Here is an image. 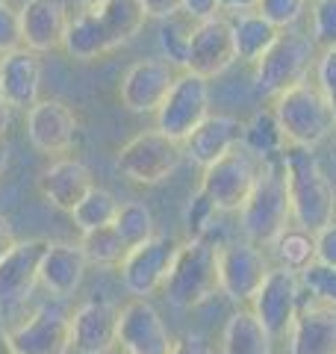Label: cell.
Returning <instances> with one entry per match:
<instances>
[{
  "mask_svg": "<svg viewBox=\"0 0 336 354\" xmlns=\"http://www.w3.org/2000/svg\"><path fill=\"white\" fill-rule=\"evenodd\" d=\"M310 0H260L256 12L265 21H272L277 30H292L301 18L307 15Z\"/></svg>",
  "mask_w": 336,
  "mask_h": 354,
  "instance_id": "obj_36",
  "label": "cell"
},
{
  "mask_svg": "<svg viewBox=\"0 0 336 354\" xmlns=\"http://www.w3.org/2000/svg\"><path fill=\"white\" fill-rule=\"evenodd\" d=\"M0 92L12 109H30L41 95V59L36 50L15 48L0 53Z\"/></svg>",
  "mask_w": 336,
  "mask_h": 354,
  "instance_id": "obj_21",
  "label": "cell"
},
{
  "mask_svg": "<svg viewBox=\"0 0 336 354\" xmlns=\"http://www.w3.org/2000/svg\"><path fill=\"white\" fill-rule=\"evenodd\" d=\"M180 9L186 15H192L195 21H207L212 15H218V0H180Z\"/></svg>",
  "mask_w": 336,
  "mask_h": 354,
  "instance_id": "obj_42",
  "label": "cell"
},
{
  "mask_svg": "<svg viewBox=\"0 0 336 354\" xmlns=\"http://www.w3.org/2000/svg\"><path fill=\"white\" fill-rule=\"evenodd\" d=\"M198 21L192 15H186L183 9L174 15H168L160 21V50H162V59L174 68H186V59H189V44H192V32H195Z\"/></svg>",
  "mask_w": 336,
  "mask_h": 354,
  "instance_id": "obj_29",
  "label": "cell"
},
{
  "mask_svg": "<svg viewBox=\"0 0 336 354\" xmlns=\"http://www.w3.org/2000/svg\"><path fill=\"white\" fill-rule=\"evenodd\" d=\"M118 230V236L127 242V245H139V242H144L148 236L156 234V225H153V213L148 204L142 201H127L121 204L118 216H115V225H112Z\"/></svg>",
  "mask_w": 336,
  "mask_h": 354,
  "instance_id": "obj_33",
  "label": "cell"
},
{
  "mask_svg": "<svg viewBox=\"0 0 336 354\" xmlns=\"http://www.w3.org/2000/svg\"><path fill=\"white\" fill-rule=\"evenodd\" d=\"M144 21H148V12L139 0H104L68 21L62 48L74 59H97L136 39Z\"/></svg>",
  "mask_w": 336,
  "mask_h": 354,
  "instance_id": "obj_1",
  "label": "cell"
},
{
  "mask_svg": "<svg viewBox=\"0 0 336 354\" xmlns=\"http://www.w3.org/2000/svg\"><path fill=\"white\" fill-rule=\"evenodd\" d=\"M15 230H12V221H9L3 213H0V257H3V254H9L15 248Z\"/></svg>",
  "mask_w": 336,
  "mask_h": 354,
  "instance_id": "obj_44",
  "label": "cell"
},
{
  "mask_svg": "<svg viewBox=\"0 0 336 354\" xmlns=\"http://www.w3.org/2000/svg\"><path fill=\"white\" fill-rule=\"evenodd\" d=\"M280 153H283V174H286V189H289V207H292V221L298 227L319 234L321 227L336 221L333 183L321 171L312 148L286 142Z\"/></svg>",
  "mask_w": 336,
  "mask_h": 354,
  "instance_id": "obj_2",
  "label": "cell"
},
{
  "mask_svg": "<svg viewBox=\"0 0 336 354\" xmlns=\"http://www.w3.org/2000/svg\"><path fill=\"white\" fill-rule=\"evenodd\" d=\"M174 80V65H168L165 59H139L136 65H130L124 80H121V104L130 113H156L165 95L171 92Z\"/></svg>",
  "mask_w": 336,
  "mask_h": 354,
  "instance_id": "obj_19",
  "label": "cell"
},
{
  "mask_svg": "<svg viewBox=\"0 0 336 354\" xmlns=\"http://www.w3.org/2000/svg\"><path fill=\"white\" fill-rule=\"evenodd\" d=\"M168 304L192 310L218 292V242L209 234L189 236L174 254L171 272L162 283Z\"/></svg>",
  "mask_w": 336,
  "mask_h": 354,
  "instance_id": "obj_4",
  "label": "cell"
},
{
  "mask_svg": "<svg viewBox=\"0 0 336 354\" xmlns=\"http://www.w3.org/2000/svg\"><path fill=\"white\" fill-rule=\"evenodd\" d=\"M218 216V207L212 204V198L200 189L189 195V201H186V227H189V236H204L209 234V227H212V221H216Z\"/></svg>",
  "mask_w": 336,
  "mask_h": 354,
  "instance_id": "obj_37",
  "label": "cell"
},
{
  "mask_svg": "<svg viewBox=\"0 0 336 354\" xmlns=\"http://www.w3.org/2000/svg\"><path fill=\"white\" fill-rule=\"evenodd\" d=\"M316 83L328 97V104L333 106L336 115V48L321 50V57L316 59Z\"/></svg>",
  "mask_w": 336,
  "mask_h": 354,
  "instance_id": "obj_38",
  "label": "cell"
},
{
  "mask_svg": "<svg viewBox=\"0 0 336 354\" xmlns=\"http://www.w3.org/2000/svg\"><path fill=\"white\" fill-rule=\"evenodd\" d=\"M80 248H83L86 260L92 266H118L121 260H124L130 245L118 236V230L109 225V227H97V230L83 234Z\"/></svg>",
  "mask_w": 336,
  "mask_h": 354,
  "instance_id": "obj_32",
  "label": "cell"
},
{
  "mask_svg": "<svg viewBox=\"0 0 336 354\" xmlns=\"http://www.w3.org/2000/svg\"><path fill=\"white\" fill-rule=\"evenodd\" d=\"M118 209H121V204H118L115 195L109 189H100V186H92V192L71 209V218H74V225L80 234H88V230L115 225Z\"/></svg>",
  "mask_w": 336,
  "mask_h": 354,
  "instance_id": "obj_31",
  "label": "cell"
},
{
  "mask_svg": "<svg viewBox=\"0 0 336 354\" xmlns=\"http://www.w3.org/2000/svg\"><path fill=\"white\" fill-rule=\"evenodd\" d=\"M139 3L144 6V12H148V18H168L174 12H180V0H139Z\"/></svg>",
  "mask_w": 336,
  "mask_h": 354,
  "instance_id": "obj_43",
  "label": "cell"
},
{
  "mask_svg": "<svg viewBox=\"0 0 336 354\" xmlns=\"http://www.w3.org/2000/svg\"><path fill=\"white\" fill-rule=\"evenodd\" d=\"M83 9H88V6H97V3H104V0H77Z\"/></svg>",
  "mask_w": 336,
  "mask_h": 354,
  "instance_id": "obj_49",
  "label": "cell"
},
{
  "mask_svg": "<svg viewBox=\"0 0 336 354\" xmlns=\"http://www.w3.org/2000/svg\"><path fill=\"white\" fill-rule=\"evenodd\" d=\"M256 174H260V157H254L245 145H236L207 165L200 174V189L212 198L218 213H239L254 189Z\"/></svg>",
  "mask_w": 336,
  "mask_h": 354,
  "instance_id": "obj_9",
  "label": "cell"
},
{
  "mask_svg": "<svg viewBox=\"0 0 336 354\" xmlns=\"http://www.w3.org/2000/svg\"><path fill=\"white\" fill-rule=\"evenodd\" d=\"M242 145L260 160L272 157V153H277V151H283L286 136H283V130H280V121H277L272 106L260 109V113H256L248 124L242 127Z\"/></svg>",
  "mask_w": 336,
  "mask_h": 354,
  "instance_id": "obj_30",
  "label": "cell"
},
{
  "mask_svg": "<svg viewBox=\"0 0 336 354\" xmlns=\"http://www.w3.org/2000/svg\"><path fill=\"white\" fill-rule=\"evenodd\" d=\"M268 248L274 251L280 266H286V269H292L298 274L304 272L307 266L316 263V234L307 230V227H298L295 221L280 230Z\"/></svg>",
  "mask_w": 336,
  "mask_h": 354,
  "instance_id": "obj_28",
  "label": "cell"
},
{
  "mask_svg": "<svg viewBox=\"0 0 336 354\" xmlns=\"http://www.w3.org/2000/svg\"><path fill=\"white\" fill-rule=\"evenodd\" d=\"M268 272L272 266L263 245L251 239L218 242V292L227 295L233 304H251Z\"/></svg>",
  "mask_w": 336,
  "mask_h": 354,
  "instance_id": "obj_10",
  "label": "cell"
},
{
  "mask_svg": "<svg viewBox=\"0 0 336 354\" xmlns=\"http://www.w3.org/2000/svg\"><path fill=\"white\" fill-rule=\"evenodd\" d=\"M153 115H156V130L183 145L200 127V121L209 115V80L183 68L177 74L171 92L165 95L162 106Z\"/></svg>",
  "mask_w": 336,
  "mask_h": 354,
  "instance_id": "obj_8",
  "label": "cell"
},
{
  "mask_svg": "<svg viewBox=\"0 0 336 354\" xmlns=\"http://www.w3.org/2000/svg\"><path fill=\"white\" fill-rule=\"evenodd\" d=\"M272 109L280 121V130H283L286 142H295V145L316 148L336 127L333 106L328 104L319 83H310V80H301L292 88L280 92L274 97Z\"/></svg>",
  "mask_w": 336,
  "mask_h": 354,
  "instance_id": "obj_5",
  "label": "cell"
},
{
  "mask_svg": "<svg viewBox=\"0 0 336 354\" xmlns=\"http://www.w3.org/2000/svg\"><path fill=\"white\" fill-rule=\"evenodd\" d=\"M310 3H312V0H310Z\"/></svg>",
  "mask_w": 336,
  "mask_h": 354,
  "instance_id": "obj_51",
  "label": "cell"
},
{
  "mask_svg": "<svg viewBox=\"0 0 336 354\" xmlns=\"http://www.w3.org/2000/svg\"><path fill=\"white\" fill-rule=\"evenodd\" d=\"M92 186H95L92 171H88L86 162H80V160L53 162L39 180L41 195L48 198L56 209H65V213H71V209L92 192Z\"/></svg>",
  "mask_w": 336,
  "mask_h": 354,
  "instance_id": "obj_25",
  "label": "cell"
},
{
  "mask_svg": "<svg viewBox=\"0 0 336 354\" xmlns=\"http://www.w3.org/2000/svg\"><path fill=\"white\" fill-rule=\"evenodd\" d=\"M121 307L95 298L74 310L71 316V348L77 354H109L118 346Z\"/></svg>",
  "mask_w": 336,
  "mask_h": 354,
  "instance_id": "obj_18",
  "label": "cell"
},
{
  "mask_svg": "<svg viewBox=\"0 0 336 354\" xmlns=\"http://www.w3.org/2000/svg\"><path fill=\"white\" fill-rule=\"evenodd\" d=\"M260 0H218V9L221 12H230V15H245V12H254Z\"/></svg>",
  "mask_w": 336,
  "mask_h": 354,
  "instance_id": "obj_45",
  "label": "cell"
},
{
  "mask_svg": "<svg viewBox=\"0 0 336 354\" xmlns=\"http://www.w3.org/2000/svg\"><path fill=\"white\" fill-rule=\"evenodd\" d=\"M289 354H336V307L316 298L301 307L289 330Z\"/></svg>",
  "mask_w": 336,
  "mask_h": 354,
  "instance_id": "obj_22",
  "label": "cell"
},
{
  "mask_svg": "<svg viewBox=\"0 0 336 354\" xmlns=\"http://www.w3.org/2000/svg\"><path fill=\"white\" fill-rule=\"evenodd\" d=\"M21 18V44L36 53H50L65 44L68 32V9L62 0H24L18 9Z\"/></svg>",
  "mask_w": 336,
  "mask_h": 354,
  "instance_id": "obj_20",
  "label": "cell"
},
{
  "mask_svg": "<svg viewBox=\"0 0 336 354\" xmlns=\"http://www.w3.org/2000/svg\"><path fill=\"white\" fill-rule=\"evenodd\" d=\"M301 290H307L316 301L336 307V266L312 263L301 272Z\"/></svg>",
  "mask_w": 336,
  "mask_h": 354,
  "instance_id": "obj_35",
  "label": "cell"
},
{
  "mask_svg": "<svg viewBox=\"0 0 336 354\" xmlns=\"http://www.w3.org/2000/svg\"><path fill=\"white\" fill-rule=\"evenodd\" d=\"M0 354H18V348L12 346V337H9V328L0 322Z\"/></svg>",
  "mask_w": 336,
  "mask_h": 354,
  "instance_id": "obj_47",
  "label": "cell"
},
{
  "mask_svg": "<svg viewBox=\"0 0 336 354\" xmlns=\"http://www.w3.org/2000/svg\"><path fill=\"white\" fill-rule=\"evenodd\" d=\"M86 269L88 260L80 242H50L39 269V283L56 298H68L80 290Z\"/></svg>",
  "mask_w": 336,
  "mask_h": 354,
  "instance_id": "obj_23",
  "label": "cell"
},
{
  "mask_svg": "<svg viewBox=\"0 0 336 354\" xmlns=\"http://www.w3.org/2000/svg\"><path fill=\"white\" fill-rule=\"evenodd\" d=\"M236 62V44H233V27L227 18L212 15L207 21H198L189 44L186 68L200 77H218Z\"/></svg>",
  "mask_w": 336,
  "mask_h": 354,
  "instance_id": "obj_16",
  "label": "cell"
},
{
  "mask_svg": "<svg viewBox=\"0 0 336 354\" xmlns=\"http://www.w3.org/2000/svg\"><path fill=\"white\" fill-rule=\"evenodd\" d=\"M80 121L68 104L48 97L27 109V139L41 153H65L74 148Z\"/></svg>",
  "mask_w": 336,
  "mask_h": 354,
  "instance_id": "obj_17",
  "label": "cell"
},
{
  "mask_svg": "<svg viewBox=\"0 0 336 354\" xmlns=\"http://www.w3.org/2000/svg\"><path fill=\"white\" fill-rule=\"evenodd\" d=\"M21 48V18L9 3H0V53Z\"/></svg>",
  "mask_w": 336,
  "mask_h": 354,
  "instance_id": "obj_39",
  "label": "cell"
},
{
  "mask_svg": "<svg viewBox=\"0 0 336 354\" xmlns=\"http://www.w3.org/2000/svg\"><path fill=\"white\" fill-rule=\"evenodd\" d=\"M242 121L233 115H207L200 121V127L183 142V153L195 165L207 169L209 162H216L218 157H224L227 151H233L236 145H242Z\"/></svg>",
  "mask_w": 336,
  "mask_h": 354,
  "instance_id": "obj_24",
  "label": "cell"
},
{
  "mask_svg": "<svg viewBox=\"0 0 336 354\" xmlns=\"http://www.w3.org/2000/svg\"><path fill=\"white\" fill-rule=\"evenodd\" d=\"M316 263L336 266V221L316 234Z\"/></svg>",
  "mask_w": 336,
  "mask_h": 354,
  "instance_id": "obj_40",
  "label": "cell"
},
{
  "mask_svg": "<svg viewBox=\"0 0 336 354\" xmlns=\"http://www.w3.org/2000/svg\"><path fill=\"white\" fill-rule=\"evenodd\" d=\"M180 248V242L174 236L153 234L139 245L127 248L124 260H121V283L133 298H148L156 290H162V283L171 272L174 254Z\"/></svg>",
  "mask_w": 336,
  "mask_h": 354,
  "instance_id": "obj_11",
  "label": "cell"
},
{
  "mask_svg": "<svg viewBox=\"0 0 336 354\" xmlns=\"http://www.w3.org/2000/svg\"><path fill=\"white\" fill-rule=\"evenodd\" d=\"M6 165H9V145L3 142V136H0V174L6 171Z\"/></svg>",
  "mask_w": 336,
  "mask_h": 354,
  "instance_id": "obj_48",
  "label": "cell"
},
{
  "mask_svg": "<svg viewBox=\"0 0 336 354\" xmlns=\"http://www.w3.org/2000/svg\"><path fill=\"white\" fill-rule=\"evenodd\" d=\"M316 41L307 32L280 30L277 41L254 62V88L263 97H277L280 92L307 80L310 68L316 65Z\"/></svg>",
  "mask_w": 336,
  "mask_h": 354,
  "instance_id": "obj_6",
  "label": "cell"
},
{
  "mask_svg": "<svg viewBox=\"0 0 336 354\" xmlns=\"http://www.w3.org/2000/svg\"><path fill=\"white\" fill-rule=\"evenodd\" d=\"M274 337L251 307H239L221 330V354H272Z\"/></svg>",
  "mask_w": 336,
  "mask_h": 354,
  "instance_id": "obj_26",
  "label": "cell"
},
{
  "mask_svg": "<svg viewBox=\"0 0 336 354\" xmlns=\"http://www.w3.org/2000/svg\"><path fill=\"white\" fill-rule=\"evenodd\" d=\"M168 354H212V348L200 334H186L171 342V351Z\"/></svg>",
  "mask_w": 336,
  "mask_h": 354,
  "instance_id": "obj_41",
  "label": "cell"
},
{
  "mask_svg": "<svg viewBox=\"0 0 336 354\" xmlns=\"http://www.w3.org/2000/svg\"><path fill=\"white\" fill-rule=\"evenodd\" d=\"M251 310L274 339L286 337L301 310V274L286 266H274L265 274L263 286L254 292Z\"/></svg>",
  "mask_w": 336,
  "mask_h": 354,
  "instance_id": "obj_12",
  "label": "cell"
},
{
  "mask_svg": "<svg viewBox=\"0 0 336 354\" xmlns=\"http://www.w3.org/2000/svg\"><path fill=\"white\" fill-rule=\"evenodd\" d=\"M121 354H124V351H121Z\"/></svg>",
  "mask_w": 336,
  "mask_h": 354,
  "instance_id": "obj_52",
  "label": "cell"
},
{
  "mask_svg": "<svg viewBox=\"0 0 336 354\" xmlns=\"http://www.w3.org/2000/svg\"><path fill=\"white\" fill-rule=\"evenodd\" d=\"M48 245V239H24L0 257V313L21 307L32 295Z\"/></svg>",
  "mask_w": 336,
  "mask_h": 354,
  "instance_id": "obj_13",
  "label": "cell"
},
{
  "mask_svg": "<svg viewBox=\"0 0 336 354\" xmlns=\"http://www.w3.org/2000/svg\"><path fill=\"white\" fill-rule=\"evenodd\" d=\"M9 121H12V106L6 104V97H3V92H0V136L6 133V127H9Z\"/></svg>",
  "mask_w": 336,
  "mask_h": 354,
  "instance_id": "obj_46",
  "label": "cell"
},
{
  "mask_svg": "<svg viewBox=\"0 0 336 354\" xmlns=\"http://www.w3.org/2000/svg\"><path fill=\"white\" fill-rule=\"evenodd\" d=\"M239 221L245 236L256 245H272V239L280 230L292 225V207H289L283 153L280 151L260 160V174H256L248 201L239 209Z\"/></svg>",
  "mask_w": 336,
  "mask_h": 354,
  "instance_id": "obj_3",
  "label": "cell"
},
{
  "mask_svg": "<svg viewBox=\"0 0 336 354\" xmlns=\"http://www.w3.org/2000/svg\"><path fill=\"white\" fill-rule=\"evenodd\" d=\"M0 3H6V0H0Z\"/></svg>",
  "mask_w": 336,
  "mask_h": 354,
  "instance_id": "obj_50",
  "label": "cell"
},
{
  "mask_svg": "<svg viewBox=\"0 0 336 354\" xmlns=\"http://www.w3.org/2000/svg\"><path fill=\"white\" fill-rule=\"evenodd\" d=\"M230 27H233V44H236V59L251 62V65L260 59L280 36V30L272 24V21H265L256 9L254 12L236 15L230 21Z\"/></svg>",
  "mask_w": 336,
  "mask_h": 354,
  "instance_id": "obj_27",
  "label": "cell"
},
{
  "mask_svg": "<svg viewBox=\"0 0 336 354\" xmlns=\"http://www.w3.org/2000/svg\"><path fill=\"white\" fill-rule=\"evenodd\" d=\"M186 157L183 145L168 139L160 130H144L133 136L127 145H121L115 165L130 183L139 186H160L177 171V165Z\"/></svg>",
  "mask_w": 336,
  "mask_h": 354,
  "instance_id": "obj_7",
  "label": "cell"
},
{
  "mask_svg": "<svg viewBox=\"0 0 336 354\" xmlns=\"http://www.w3.org/2000/svg\"><path fill=\"white\" fill-rule=\"evenodd\" d=\"M171 342L168 325L148 298H133L121 307L118 346L124 354H168Z\"/></svg>",
  "mask_w": 336,
  "mask_h": 354,
  "instance_id": "obj_15",
  "label": "cell"
},
{
  "mask_svg": "<svg viewBox=\"0 0 336 354\" xmlns=\"http://www.w3.org/2000/svg\"><path fill=\"white\" fill-rule=\"evenodd\" d=\"M310 39L319 50L336 48V0H312L310 3Z\"/></svg>",
  "mask_w": 336,
  "mask_h": 354,
  "instance_id": "obj_34",
  "label": "cell"
},
{
  "mask_svg": "<svg viewBox=\"0 0 336 354\" xmlns=\"http://www.w3.org/2000/svg\"><path fill=\"white\" fill-rule=\"evenodd\" d=\"M18 354H68L71 351V316L56 304L32 310L27 322L9 328Z\"/></svg>",
  "mask_w": 336,
  "mask_h": 354,
  "instance_id": "obj_14",
  "label": "cell"
}]
</instances>
